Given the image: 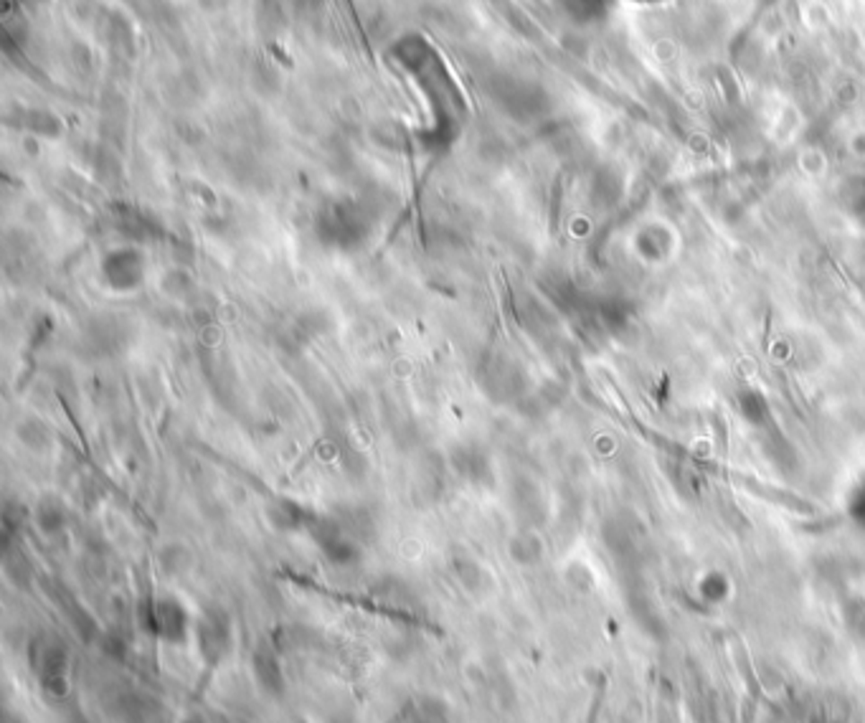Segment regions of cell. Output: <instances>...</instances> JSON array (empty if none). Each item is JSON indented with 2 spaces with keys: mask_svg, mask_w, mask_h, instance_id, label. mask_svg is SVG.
Wrapping results in <instances>:
<instances>
[{
  "mask_svg": "<svg viewBox=\"0 0 865 723\" xmlns=\"http://www.w3.org/2000/svg\"><path fill=\"white\" fill-rule=\"evenodd\" d=\"M137 620H140V627L145 632L160 637L165 642H173V645L186 642L188 614H186V609H183L178 599L163 597V599H155V602H140Z\"/></svg>",
  "mask_w": 865,
  "mask_h": 723,
  "instance_id": "obj_1",
  "label": "cell"
},
{
  "mask_svg": "<svg viewBox=\"0 0 865 723\" xmlns=\"http://www.w3.org/2000/svg\"><path fill=\"white\" fill-rule=\"evenodd\" d=\"M102 277L115 292H133L145 280V265L137 251H112L102 265Z\"/></svg>",
  "mask_w": 865,
  "mask_h": 723,
  "instance_id": "obj_5",
  "label": "cell"
},
{
  "mask_svg": "<svg viewBox=\"0 0 865 723\" xmlns=\"http://www.w3.org/2000/svg\"><path fill=\"white\" fill-rule=\"evenodd\" d=\"M186 723H201V721H195V719H188V721H186Z\"/></svg>",
  "mask_w": 865,
  "mask_h": 723,
  "instance_id": "obj_19",
  "label": "cell"
},
{
  "mask_svg": "<svg viewBox=\"0 0 865 723\" xmlns=\"http://www.w3.org/2000/svg\"><path fill=\"white\" fill-rule=\"evenodd\" d=\"M449 467L470 485H493V465L488 452L472 442H460L449 449Z\"/></svg>",
  "mask_w": 865,
  "mask_h": 723,
  "instance_id": "obj_4",
  "label": "cell"
},
{
  "mask_svg": "<svg viewBox=\"0 0 865 723\" xmlns=\"http://www.w3.org/2000/svg\"><path fill=\"white\" fill-rule=\"evenodd\" d=\"M411 723H452L449 721V709L445 701L427 695L414 706V719Z\"/></svg>",
  "mask_w": 865,
  "mask_h": 723,
  "instance_id": "obj_14",
  "label": "cell"
},
{
  "mask_svg": "<svg viewBox=\"0 0 865 723\" xmlns=\"http://www.w3.org/2000/svg\"><path fill=\"white\" fill-rule=\"evenodd\" d=\"M267 520L274 531L292 533L299 531V528H307L310 520H313V513L305 510L299 502L290 501V498H277V501H272L267 505Z\"/></svg>",
  "mask_w": 865,
  "mask_h": 723,
  "instance_id": "obj_8",
  "label": "cell"
},
{
  "mask_svg": "<svg viewBox=\"0 0 865 723\" xmlns=\"http://www.w3.org/2000/svg\"><path fill=\"white\" fill-rule=\"evenodd\" d=\"M252 673L264 693L274 695V698L284 693V673L280 658L264 642L256 645V649L252 652Z\"/></svg>",
  "mask_w": 865,
  "mask_h": 723,
  "instance_id": "obj_7",
  "label": "cell"
},
{
  "mask_svg": "<svg viewBox=\"0 0 865 723\" xmlns=\"http://www.w3.org/2000/svg\"><path fill=\"white\" fill-rule=\"evenodd\" d=\"M66 649L64 645H48L41 649V660H39V675H41V685L51 698H64L69 693V680H66Z\"/></svg>",
  "mask_w": 865,
  "mask_h": 723,
  "instance_id": "obj_6",
  "label": "cell"
},
{
  "mask_svg": "<svg viewBox=\"0 0 865 723\" xmlns=\"http://www.w3.org/2000/svg\"><path fill=\"white\" fill-rule=\"evenodd\" d=\"M335 520H338V523L343 526V531L348 533L350 538H356L359 544L373 536V520L363 508H343V510L335 513Z\"/></svg>",
  "mask_w": 865,
  "mask_h": 723,
  "instance_id": "obj_13",
  "label": "cell"
},
{
  "mask_svg": "<svg viewBox=\"0 0 865 723\" xmlns=\"http://www.w3.org/2000/svg\"><path fill=\"white\" fill-rule=\"evenodd\" d=\"M99 649L105 652V658L115 660V663H122L127 658V640L120 632L109 630V632L99 637Z\"/></svg>",
  "mask_w": 865,
  "mask_h": 723,
  "instance_id": "obj_16",
  "label": "cell"
},
{
  "mask_svg": "<svg viewBox=\"0 0 865 723\" xmlns=\"http://www.w3.org/2000/svg\"><path fill=\"white\" fill-rule=\"evenodd\" d=\"M452 571L457 576V581L463 584L464 589L478 594L485 584V571L470 553H454L452 556Z\"/></svg>",
  "mask_w": 865,
  "mask_h": 723,
  "instance_id": "obj_12",
  "label": "cell"
},
{
  "mask_svg": "<svg viewBox=\"0 0 865 723\" xmlns=\"http://www.w3.org/2000/svg\"><path fill=\"white\" fill-rule=\"evenodd\" d=\"M15 437H18V442L23 444L26 449H30V452H46L48 444H51V431H48V427H46L41 419H36V416L18 419Z\"/></svg>",
  "mask_w": 865,
  "mask_h": 723,
  "instance_id": "obj_10",
  "label": "cell"
},
{
  "mask_svg": "<svg viewBox=\"0 0 865 723\" xmlns=\"http://www.w3.org/2000/svg\"><path fill=\"white\" fill-rule=\"evenodd\" d=\"M5 576L13 581L18 589H29L33 581V571H30L29 562L23 556H8L5 559Z\"/></svg>",
  "mask_w": 865,
  "mask_h": 723,
  "instance_id": "obj_15",
  "label": "cell"
},
{
  "mask_svg": "<svg viewBox=\"0 0 865 723\" xmlns=\"http://www.w3.org/2000/svg\"><path fill=\"white\" fill-rule=\"evenodd\" d=\"M33 518H36V526L44 536H59L66 528V523H69L66 505L59 498H54V495H44L39 501Z\"/></svg>",
  "mask_w": 865,
  "mask_h": 723,
  "instance_id": "obj_9",
  "label": "cell"
},
{
  "mask_svg": "<svg viewBox=\"0 0 865 723\" xmlns=\"http://www.w3.org/2000/svg\"><path fill=\"white\" fill-rule=\"evenodd\" d=\"M158 562H160V569H163L168 576H183L188 574L191 566H194V553H191V548L186 546V544L173 541V544H165V546L160 548Z\"/></svg>",
  "mask_w": 865,
  "mask_h": 723,
  "instance_id": "obj_11",
  "label": "cell"
},
{
  "mask_svg": "<svg viewBox=\"0 0 865 723\" xmlns=\"http://www.w3.org/2000/svg\"><path fill=\"white\" fill-rule=\"evenodd\" d=\"M120 716L122 721L145 723V701L140 695H122L120 698Z\"/></svg>",
  "mask_w": 865,
  "mask_h": 723,
  "instance_id": "obj_17",
  "label": "cell"
},
{
  "mask_svg": "<svg viewBox=\"0 0 865 723\" xmlns=\"http://www.w3.org/2000/svg\"><path fill=\"white\" fill-rule=\"evenodd\" d=\"M307 531L330 563L353 566L360 562V544L343 531L335 516H313Z\"/></svg>",
  "mask_w": 865,
  "mask_h": 723,
  "instance_id": "obj_2",
  "label": "cell"
},
{
  "mask_svg": "<svg viewBox=\"0 0 865 723\" xmlns=\"http://www.w3.org/2000/svg\"><path fill=\"white\" fill-rule=\"evenodd\" d=\"M170 277L176 280V284H163L165 295L173 297V300H183V297L191 295V290H194V282H191V277H188V274H183V272H173Z\"/></svg>",
  "mask_w": 865,
  "mask_h": 723,
  "instance_id": "obj_18",
  "label": "cell"
},
{
  "mask_svg": "<svg viewBox=\"0 0 865 723\" xmlns=\"http://www.w3.org/2000/svg\"><path fill=\"white\" fill-rule=\"evenodd\" d=\"M195 635H198L201 655L206 658L209 665L221 663L226 655L231 652V645H234L231 620H229V614H226L224 609H219V606H211V609L203 612V617H201L198 627H195Z\"/></svg>",
  "mask_w": 865,
  "mask_h": 723,
  "instance_id": "obj_3",
  "label": "cell"
}]
</instances>
